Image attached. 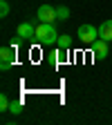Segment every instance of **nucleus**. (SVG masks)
Segmentation results:
<instances>
[{"label":"nucleus","mask_w":112,"mask_h":125,"mask_svg":"<svg viewBox=\"0 0 112 125\" xmlns=\"http://www.w3.org/2000/svg\"><path fill=\"white\" fill-rule=\"evenodd\" d=\"M58 31H56V25L54 22H38L36 25V42L43 45V47H52L58 42Z\"/></svg>","instance_id":"f257e3e1"},{"label":"nucleus","mask_w":112,"mask_h":125,"mask_svg":"<svg viewBox=\"0 0 112 125\" xmlns=\"http://www.w3.org/2000/svg\"><path fill=\"white\" fill-rule=\"evenodd\" d=\"M76 38L81 40L83 45H92L94 40H99V29L94 25H81L76 31Z\"/></svg>","instance_id":"f03ea898"},{"label":"nucleus","mask_w":112,"mask_h":125,"mask_svg":"<svg viewBox=\"0 0 112 125\" xmlns=\"http://www.w3.org/2000/svg\"><path fill=\"white\" fill-rule=\"evenodd\" d=\"M16 38L23 40V42H31V40H36V27L31 25V22H20L18 29H16Z\"/></svg>","instance_id":"7ed1b4c3"},{"label":"nucleus","mask_w":112,"mask_h":125,"mask_svg":"<svg viewBox=\"0 0 112 125\" xmlns=\"http://www.w3.org/2000/svg\"><path fill=\"white\" fill-rule=\"evenodd\" d=\"M36 18H38L40 22H56V20H58L56 7H52V5H40L38 11H36Z\"/></svg>","instance_id":"20e7f679"},{"label":"nucleus","mask_w":112,"mask_h":125,"mask_svg":"<svg viewBox=\"0 0 112 125\" xmlns=\"http://www.w3.org/2000/svg\"><path fill=\"white\" fill-rule=\"evenodd\" d=\"M16 60V47H2L0 49V69H9Z\"/></svg>","instance_id":"39448f33"},{"label":"nucleus","mask_w":112,"mask_h":125,"mask_svg":"<svg viewBox=\"0 0 112 125\" xmlns=\"http://www.w3.org/2000/svg\"><path fill=\"white\" fill-rule=\"evenodd\" d=\"M92 56L97 58V60H103L108 54H110V49H108V40H103V38H99V40H94L92 45Z\"/></svg>","instance_id":"423d86ee"},{"label":"nucleus","mask_w":112,"mask_h":125,"mask_svg":"<svg viewBox=\"0 0 112 125\" xmlns=\"http://www.w3.org/2000/svg\"><path fill=\"white\" fill-rule=\"evenodd\" d=\"M99 38H103V40H112V20H103L101 22V27H99Z\"/></svg>","instance_id":"0eeeda50"},{"label":"nucleus","mask_w":112,"mask_h":125,"mask_svg":"<svg viewBox=\"0 0 112 125\" xmlns=\"http://www.w3.org/2000/svg\"><path fill=\"white\" fill-rule=\"evenodd\" d=\"M56 47H58L61 52H70V47H72V36H70V34H61Z\"/></svg>","instance_id":"6e6552de"},{"label":"nucleus","mask_w":112,"mask_h":125,"mask_svg":"<svg viewBox=\"0 0 112 125\" xmlns=\"http://www.w3.org/2000/svg\"><path fill=\"white\" fill-rule=\"evenodd\" d=\"M9 112H11L13 116H18V114L23 112V101H20V98H13V101L9 103Z\"/></svg>","instance_id":"1a4fd4ad"},{"label":"nucleus","mask_w":112,"mask_h":125,"mask_svg":"<svg viewBox=\"0 0 112 125\" xmlns=\"http://www.w3.org/2000/svg\"><path fill=\"white\" fill-rule=\"evenodd\" d=\"M56 16H58V20H67L70 18V9L65 5H61V7H56Z\"/></svg>","instance_id":"9d476101"},{"label":"nucleus","mask_w":112,"mask_h":125,"mask_svg":"<svg viewBox=\"0 0 112 125\" xmlns=\"http://www.w3.org/2000/svg\"><path fill=\"white\" fill-rule=\"evenodd\" d=\"M9 98L5 96V94H0V112H9Z\"/></svg>","instance_id":"9b49d317"},{"label":"nucleus","mask_w":112,"mask_h":125,"mask_svg":"<svg viewBox=\"0 0 112 125\" xmlns=\"http://www.w3.org/2000/svg\"><path fill=\"white\" fill-rule=\"evenodd\" d=\"M7 16H9V2L0 0V18H7Z\"/></svg>","instance_id":"f8f14e48"}]
</instances>
